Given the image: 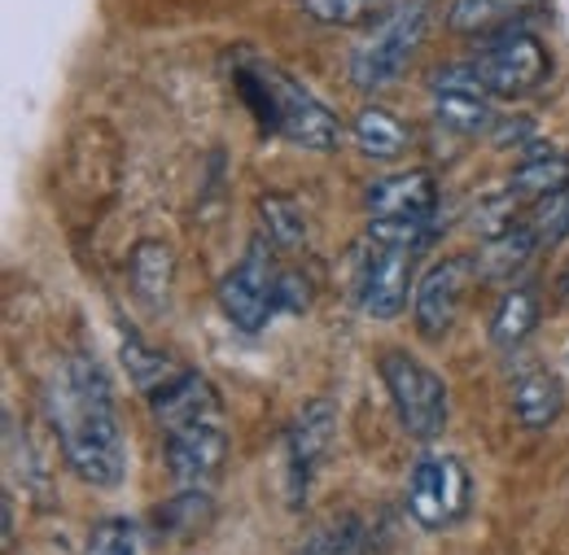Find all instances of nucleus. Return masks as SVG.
<instances>
[{
    "instance_id": "21",
    "label": "nucleus",
    "mask_w": 569,
    "mask_h": 555,
    "mask_svg": "<svg viewBox=\"0 0 569 555\" xmlns=\"http://www.w3.org/2000/svg\"><path fill=\"white\" fill-rule=\"evenodd\" d=\"M259 219H263V236L277 245V250H302L307 245V214L293 198L284 193H268L259 202Z\"/></svg>"
},
{
    "instance_id": "11",
    "label": "nucleus",
    "mask_w": 569,
    "mask_h": 555,
    "mask_svg": "<svg viewBox=\"0 0 569 555\" xmlns=\"http://www.w3.org/2000/svg\"><path fill=\"white\" fill-rule=\"evenodd\" d=\"M149 398V412L162 424V433L171 428H189V424H223V403L214 394V385L202 372L180 367L167 385H158Z\"/></svg>"
},
{
    "instance_id": "13",
    "label": "nucleus",
    "mask_w": 569,
    "mask_h": 555,
    "mask_svg": "<svg viewBox=\"0 0 569 555\" xmlns=\"http://www.w3.org/2000/svg\"><path fill=\"white\" fill-rule=\"evenodd\" d=\"M363 206L372 219H386V214H417V219H433L438 210V184L429 171H408V175H386L368 189Z\"/></svg>"
},
{
    "instance_id": "24",
    "label": "nucleus",
    "mask_w": 569,
    "mask_h": 555,
    "mask_svg": "<svg viewBox=\"0 0 569 555\" xmlns=\"http://www.w3.org/2000/svg\"><path fill=\"white\" fill-rule=\"evenodd\" d=\"M211 494L184 486L171 503L158 507V534H198L211 521Z\"/></svg>"
},
{
    "instance_id": "10",
    "label": "nucleus",
    "mask_w": 569,
    "mask_h": 555,
    "mask_svg": "<svg viewBox=\"0 0 569 555\" xmlns=\"http://www.w3.org/2000/svg\"><path fill=\"white\" fill-rule=\"evenodd\" d=\"M412 259L417 250H399V245H368L363 268H359V306L372 320H395L408 306V289H412Z\"/></svg>"
},
{
    "instance_id": "1",
    "label": "nucleus",
    "mask_w": 569,
    "mask_h": 555,
    "mask_svg": "<svg viewBox=\"0 0 569 555\" xmlns=\"http://www.w3.org/2000/svg\"><path fill=\"white\" fill-rule=\"evenodd\" d=\"M49 420H53L62 455L79 482L97 490L123 486L128 446H123V428L114 416L110 376L101 372L97 359L71 354L62 363V372L49 385Z\"/></svg>"
},
{
    "instance_id": "9",
    "label": "nucleus",
    "mask_w": 569,
    "mask_h": 555,
    "mask_svg": "<svg viewBox=\"0 0 569 555\" xmlns=\"http://www.w3.org/2000/svg\"><path fill=\"white\" fill-rule=\"evenodd\" d=\"M333 433H338V407L329 398H311L293 424L284 433V468H289V498L302 503L307 498V486L316 477V468L325 464L329 446H333Z\"/></svg>"
},
{
    "instance_id": "19",
    "label": "nucleus",
    "mask_w": 569,
    "mask_h": 555,
    "mask_svg": "<svg viewBox=\"0 0 569 555\" xmlns=\"http://www.w3.org/2000/svg\"><path fill=\"white\" fill-rule=\"evenodd\" d=\"M351 140L359 144V153L390 162V158H399V153L408 149V128H403L390 110H381V105H363V110L356 114V123H351Z\"/></svg>"
},
{
    "instance_id": "26",
    "label": "nucleus",
    "mask_w": 569,
    "mask_h": 555,
    "mask_svg": "<svg viewBox=\"0 0 569 555\" xmlns=\"http://www.w3.org/2000/svg\"><path fill=\"white\" fill-rule=\"evenodd\" d=\"M429 236H433V219H417V214H386V219H368V241H377V245L421 250Z\"/></svg>"
},
{
    "instance_id": "6",
    "label": "nucleus",
    "mask_w": 569,
    "mask_h": 555,
    "mask_svg": "<svg viewBox=\"0 0 569 555\" xmlns=\"http://www.w3.org/2000/svg\"><path fill=\"white\" fill-rule=\"evenodd\" d=\"M277 284H281V268L272 259V241L254 236L241 263L219 280V311L228 315L232 329L259 333L277 311Z\"/></svg>"
},
{
    "instance_id": "27",
    "label": "nucleus",
    "mask_w": 569,
    "mask_h": 555,
    "mask_svg": "<svg viewBox=\"0 0 569 555\" xmlns=\"http://www.w3.org/2000/svg\"><path fill=\"white\" fill-rule=\"evenodd\" d=\"M517 206H521V198H517L512 189H503L496 198H482L478 210H473V228L482 232V241H491L499 232L517 228V223H521V219H517Z\"/></svg>"
},
{
    "instance_id": "12",
    "label": "nucleus",
    "mask_w": 569,
    "mask_h": 555,
    "mask_svg": "<svg viewBox=\"0 0 569 555\" xmlns=\"http://www.w3.org/2000/svg\"><path fill=\"white\" fill-rule=\"evenodd\" d=\"M223 455H228L223 424H189L167 433V468L180 486L207 490L223 468Z\"/></svg>"
},
{
    "instance_id": "3",
    "label": "nucleus",
    "mask_w": 569,
    "mask_h": 555,
    "mask_svg": "<svg viewBox=\"0 0 569 555\" xmlns=\"http://www.w3.org/2000/svg\"><path fill=\"white\" fill-rule=\"evenodd\" d=\"M377 372H381V385H386V394H390V403L399 412V424L408 428V437L433 442L447 428V407H451L442 376L429 363H421L417 354L395 346L381 350Z\"/></svg>"
},
{
    "instance_id": "28",
    "label": "nucleus",
    "mask_w": 569,
    "mask_h": 555,
    "mask_svg": "<svg viewBox=\"0 0 569 555\" xmlns=\"http://www.w3.org/2000/svg\"><path fill=\"white\" fill-rule=\"evenodd\" d=\"M83 555H137V525L132 521H119V516L92 525Z\"/></svg>"
},
{
    "instance_id": "17",
    "label": "nucleus",
    "mask_w": 569,
    "mask_h": 555,
    "mask_svg": "<svg viewBox=\"0 0 569 555\" xmlns=\"http://www.w3.org/2000/svg\"><path fill=\"white\" fill-rule=\"evenodd\" d=\"M128 272H132L137 297H144L149 306H162L167 293H171V280H176V259L162 241H141L128 259Z\"/></svg>"
},
{
    "instance_id": "14",
    "label": "nucleus",
    "mask_w": 569,
    "mask_h": 555,
    "mask_svg": "<svg viewBox=\"0 0 569 555\" xmlns=\"http://www.w3.org/2000/svg\"><path fill=\"white\" fill-rule=\"evenodd\" d=\"M512 412L526 428H552L566 412V390L548 367H530L512 381Z\"/></svg>"
},
{
    "instance_id": "29",
    "label": "nucleus",
    "mask_w": 569,
    "mask_h": 555,
    "mask_svg": "<svg viewBox=\"0 0 569 555\" xmlns=\"http://www.w3.org/2000/svg\"><path fill=\"white\" fill-rule=\"evenodd\" d=\"M307 306H311V289H307V276H298V272H281V284H277V311L302 315Z\"/></svg>"
},
{
    "instance_id": "2",
    "label": "nucleus",
    "mask_w": 569,
    "mask_h": 555,
    "mask_svg": "<svg viewBox=\"0 0 569 555\" xmlns=\"http://www.w3.org/2000/svg\"><path fill=\"white\" fill-rule=\"evenodd\" d=\"M237 88L250 101V110L259 114V123L289 144L316 149V153H333L342 144L338 114L316 92H307L298 79H289L281 67L254 62V67L237 70Z\"/></svg>"
},
{
    "instance_id": "5",
    "label": "nucleus",
    "mask_w": 569,
    "mask_h": 555,
    "mask_svg": "<svg viewBox=\"0 0 569 555\" xmlns=\"http://www.w3.org/2000/svg\"><path fill=\"white\" fill-rule=\"evenodd\" d=\"M403 503L417 525L426 529H451L473 507V477L456 455H421L412 464V477L403 490Z\"/></svg>"
},
{
    "instance_id": "7",
    "label": "nucleus",
    "mask_w": 569,
    "mask_h": 555,
    "mask_svg": "<svg viewBox=\"0 0 569 555\" xmlns=\"http://www.w3.org/2000/svg\"><path fill=\"white\" fill-rule=\"evenodd\" d=\"M478 276V259L469 254H451L442 263H433L426 276L417 280V302H412V320H417V333L426 342H438L451 333L469 289Z\"/></svg>"
},
{
    "instance_id": "20",
    "label": "nucleus",
    "mask_w": 569,
    "mask_h": 555,
    "mask_svg": "<svg viewBox=\"0 0 569 555\" xmlns=\"http://www.w3.org/2000/svg\"><path fill=\"white\" fill-rule=\"evenodd\" d=\"M526 9H535V0H456L447 13V27L456 36H487L503 22L521 18Z\"/></svg>"
},
{
    "instance_id": "16",
    "label": "nucleus",
    "mask_w": 569,
    "mask_h": 555,
    "mask_svg": "<svg viewBox=\"0 0 569 555\" xmlns=\"http://www.w3.org/2000/svg\"><path fill=\"white\" fill-rule=\"evenodd\" d=\"M539 329V293L530 284H517L499 297L496 315H491V342L503 350L521 346L530 333Z\"/></svg>"
},
{
    "instance_id": "4",
    "label": "nucleus",
    "mask_w": 569,
    "mask_h": 555,
    "mask_svg": "<svg viewBox=\"0 0 569 555\" xmlns=\"http://www.w3.org/2000/svg\"><path fill=\"white\" fill-rule=\"evenodd\" d=\"M426 40V4L412 0V4H395L377 27L372 36H363L351 53V83L359 92H381L390 88L408 62L412 53L421 49Z\"/></svg>"
},
{
    "instance_id": "15",
    "label": "nucleus",
    "mask_w": 569,
    "mask_h": 555,
    "mask_svg": "<svg viewBox=\"0 0 569 555\" xmlns=\"http://www.w3.org/2000/svg\"><path fill=\"white\" fill-rule=\"evenodd\" d=\"M535 250H539V232H535V223H517V228L499 232V236H491V241L482 245V254H478V272H482L487 280H512L526 263H530Z\"/></svg>"
},
{
    "instance_id": "30",
    "label": "nucleus",
    "mask_w": 569,
    "mask_h": 555,
    "mask_svg": "<svg viewBox=\"0 0 569 555\" xmlns=\"http://www.w3.org/2000/svg\"><path fill=\"white\" fill-rule=\"evenodd\" d=\"M566 206H569V189H566Z\"/></svg>"
},
{
    "instance_id": "18",
    "label": "nucleus",
    "mask_w": 569,
    "mask_h": 555,
    "mask_svg": "<svg viewBox=\"0 0 569 555\" xmlns=\"http://www.w3.org/2000/svg\"><path fill=\"white\" fill-rule=\"evenodd\" d=\"M508 189H512L517 198H535V202H543V198H552V193H566L569 158L557 153V149H539L535 158H526V162L512 171Z\"/></svg>"
},
{
    "instance_id": "22",
    "label": "nucleus",
    "mask_w": 569,
    "mask_h": 555,
    "mask_svg": "<svg viewBox=\"0 0 569 555\" xmlns=\"http://www.w3.org/2000/svg\"><path fill=\"white\" fill-rule=\"evenodd\" d=\"M293 555H368V529L359 525L356 516H342V521H329L320 529H311Z\"/></svg>"
},
{
    "instance_id": "25",
    "label": "nucleus",
    "mask_w": 569,
    "mask_h": 555,
    "mask_svg": "<svg viewBox=\"0 0 569 555\" xmlns=\"http://www.w3.org/2000/svg\"><path fill=\"white\" fill-rule=\"evenodd\" d=\"M298 9L307 18H316V22H325V27H359V22L377 18V13L381 18L390 13L386 0H298Z\"/></svg>"
},
{
    "instance_id": "23",
    "label": "nucleus",
    "mask_w": 569,
    "mask_h": 555,
    "mask_svg": "<svg viewBox=\"0 0 569 555\" xmlns=\"http://www.w3.org/2000/svg\"><path fill=\"white\" fill-rule=\"evenodd\" d=\"M123 363H128V376L137 381V390H141V394H153L158 385H167V381L180 372L162 350L144 346L132 329L123 333Z\"/></svg>"
},
{
    "instance_id": "8",
    "label": "nucleus",
    "mask_w": 569,
    "mask_h": 555,
    "mask_svg": "<svg viewBox=\"0 0 569 555\" xmlns=\"http://www.w3.org/2000/svg\"><path fill=\"white\" fill-rule=\"evenodd\" d=\"M548 49L530 36V31H512V36H499L496 44L482 49V58L473 62L482 88L491 97H526L535 92L543 79H548Z\"/></svg>"
}]
</instances>
